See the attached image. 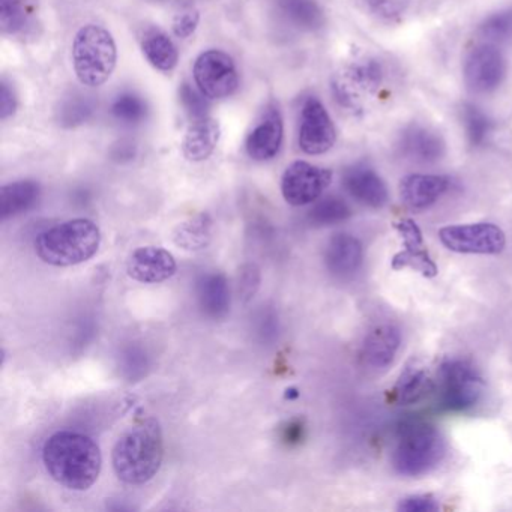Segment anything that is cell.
<instances>
[{"label":"cell","mask_w":512,"mask_h":512,"mask_svg":"<svg viewBox=\"0 0 512 512\" xmlns=\"http://www.w3.org/2000/svg\"><path fill=\"white\" fill-rule=\"evenodd\" d=\"M368 10L383 20H394L403 16L412 0H364Z\"/></svg>","instance_id":"obj_35"},{"label":"cell","mask_w":512,"mask_h":512,"mask_svg":"<svg viewBox=\"0 0 512 512\" xmlns=\"http://www.w3.org/2000/svg\"><path fill=\"white\" fill-rule=\"evenodd\" d=\"M331 182V170L313 166L307 161H295L284 172L281 193L289 205H310L325 193Z\"/></svg>","instance_id":"obj_11"},{"label":"cell","mask_w":512,"mask_h":512,"mask_svg":"<svg viewBox=\"0 0 512 512\" xmlns=\"http://www.w3.org/2000/svg\"><path fill=\"white\" fill-rule=\"evenodd\" d=\"M194 82L209 100L232 97L239 86L235 62L227 53L209 50L202 53L194 64Z\"/></svg>","instance_id":"obj_9"},{"label":"cell","mask_w":512,"mask_h":512,"mask_svg":"<svg viewBox=\"0 0 512 512\" xmlns=\"http://www.w3.org/2000/svg\"><path fill=\"white\" fill-rule=\"evenodd\" d=\"M439 239L449 251L458 254L494 256L506 247V236L493 223L458 224L439 230Z\"/></svg>","instance_id":"obj_8"},{"label":"cell","mask_w":512,"mask_h":512,"mask_svg":"<svg viewBox=\"0 0 512 512\" xmlns=\"http://www.w3.org/2000/svg\"><path fill=\"white\" fill-rule=\"evenodd\" d=\"M397 509L400 512H436L440 503L433 494H413L401 499Z\"/></svg>","instance_id":"obj_36"},{"label":"cell","mask_w":512,"mask_h":512,"mask_svg":"<svg viewBox=\"0 0 512 512\" xmlns=\"http://www.w3.org/2000/svg\"><path fill=\"white\" fill-rule=\"evenodd\" d=\"M350 215H352L350 206L340 197L332 196L316 203L308 214V220L314 226H334V224L349 220Z\"/></svg>","instance_id":"obj_29"},{"label":"cell","mask_w":512,"mask_h":512,"mask_svg":"<svg viewBox=\"0 0 512 512\" xmlns=\"http://www.w3.org/2000/svg\"><path fill=\"white\" fill-rule=\"evenodd\" d=\"M41 197V187L35 181H19L0 188V220L7 221L31 211Z\"/></svg>","instance_id":"obj_23"},{"label":"cell","mask_w":512,"mask_h":512,"mask_svg":"<svg viewBox=\"0 0 512 512\" xmlns=\"http://www.w3.org/2000/svg\"><path fill=\"white\" fill-rule=\"evenodd\" d=\"M112 115L122 124H139L145 119L146 104L133 94H122L113 101Z\"/></svg>","instance_id":"obj_33"},{"label":"cell","mask_w":512,"mask_h":512,"mask_svg":"<svg viewBox=\"0 0 512 512\" xmlns=\"http://www.w3.org/2000/svg\"><path fill=\"white\" fill-rule=\"evenodd\" d=\"M283 136L284 125L280 110L275 106L268 107L259 124L248 136L245 143L247 154L256 161L272 160L280 151Z\"/></svg>","instance_id":"obj_17"},{"label":"cell","mask_w":512,"mask_h":512,"mask_svg":"<svg viewBox=\"0 0 512 512\" xmlns=\"http://www.w3.org/2000/svg\"><path fill=\"white\" fill-rule=\"evenodd\" d=\"M337 140L334 122L322 101L308 98L302 107L299 127V148L307 155H322L331 151Z\"/></svg>","instance_id":"obj_12"},{"label":"cell","mask_w":512,"mask_h":512,"mask_svg":"<svg viewBox=\"0 0 512 512\" xmlns=\"http://www.w3.org/2000/svg\"><path fill=\"white\" fill-rule=\"evenodd\" d=\"M451 187V181L442 175L413 173L400 182V197L410 211L421 212L436 205Z\"/></svg>","instance_id":"obj_15"},{"label":"cell","mask_w":512,"mask_h":512,"mask_svg":"<svg viewBox=\"0 0 512 512\" xmlns=\"http://www.w3.org/2000/svg\"><path fill=\"white\" fill-rule=\"evenodd\" d=\"M197 302L206 316L211 319H224L230 311L229 281L220 272L202 275L196 286Z\"/></svg>","instance_id":"obj_22"},{"label":"cell","mask_w":512,"mask_h":512,"mask_svg":"<svg viewBox=\"0 0 512 512\" xmlns=\"http://www.w3.org/2000/svg\"><path fill=\"white\" fill-rule=\"evenodd\" d=\"M401 346V332L397 326L377 325L368 332L362 344V359L374 370H385L397 358Z\"/></svg>","instance_id":"obj_20"},{"label":"cell","mask_w":512,"mask_h":512,"mask_svg":"<svg viewBox=\"0 0 512 512\" xmlns=\"http://www.w3.org/2000/svg\"><path fill=\"white\" fill-rule=\"evenodd\" d=\"M163 457L160 422L155 418H146L119 437L113 448V469L125 484L142 485L157 475Z\"/></svg>","instance_id":"obj_2"},{"label":"cell","mask_w":512,"mask_h":512,"mask_svg":"<svg viewBox=\"0 0 512 512\" xmlns=\"http://www.w3.org/2000/svg\"><path fill=\"white\" fill-rule=\"evenodd\" d=\"M47 472L65 488L85 491L97 482L103 467L100 446L82 433L58 431L43 448Z\"/></svg>","instance_id":"obj_1"},{"label":"cell","mask_w":512,"mask_h":512,"mask_svg":"<svg viewBox=\"0 0 512 512\" xmlns=\"http://www.w3.org/2000/svg\"><path fill=\"white\" fill-rule=\"evenodd\" d=\"M398 148L407 160L431 164L442 160L445 142L442 136L424 125L412 124L404 128L398 140Z\"/></svg>","instance_id":"obj_18"},{"label":"cell","mask_w":512,"mask_h":512,"mask_svg":"<svg viewBox=\"0 0 512 512\" xmlns=\"http://www.w3.org/2000/svg\"><path fill=\"white\" fill-rule=\"evenodd\" d=\"M479 34L491 43L512 41V5L488 16L479 26Z\"/></svg>","instance_id":"obj_30"},{"label":"cell","mask_w":512,"mask_h":512,"mask_svg":"<svg viewBox=\"0 0 512 512\" xmlns=\"http://www.w3.org/2000/svg\"><path fill=\"white\" fill-rule=\"evenodd\" d=\"M140 46L149 64L163 73L175 70L179 62V53L169 35L158 28L143 29L140 34Z\"/></svg>","instance_id":"obj_24"},{"label":"cell","mask_w":512,"mask_h":512,"mask_svg":"<svg viewBox=\"0 0 512 512\" xmlns=\"http://www.w3.org/2000/svg\"><path fill=\"white\" fill-rule=\"evenodd\" d=\"M176 260L172 253L160 247H142L130 254L127 274L139 283H163L176 274Z\"/></svg>","instance_id":"obj_14"},{"label":"cell","mask_w":512,"mask_h":512,"mask_svg":"<svg viewBox=\"0 0 512 512\" xmlns=\"http://www.w3.org/2000/svg\"><path fill=\"white\" fill-rule=\"evenodd\" d=\"M16 109V94H14L13 89L4 82L0 85V118H10L11 115L16 113Z\"/></svg>","instance_id":"obj_39"},{"label":"cell","mask_w":512,"mask_h":512,"mask_svg":"<svg viewBox=\"0 0 512 512\" xmlns=\"http://www.w3.org/2000/svg\"><path fill=\"white\" fill-rule=\"evenodd\" d=\"M508 73L505 55L494 44L470 50L464 61V82L475 94H491L499 89Z\"/></svg>","instance_id":"obj_10"},{"label":"cell","mask_w":512,"mask_h":512,"mask_svg":"<svg viewBox=\"0 0 512 512\" xmlns=\"http://www.w3.org/2000/svg\"><path fill=\"white\" fill-rule=\"evenodd\" d=\"M221 128L215 119L200 118L193 119L187 133H185L184 142H182V152L188 161L193 163H202L208 160L220 142Z\"/></svg>","instance_id":"obj_21"},{"label":"cell","mask_w":512,"mask_h":512,"mask_svg":"<svg viewBox=\"0 0 512 512\" xmlns=\"http://www.w3.org/2000/svg\"><path fill=\"white\" fill-rule=\"evenodd\" d=\"M440 406L446 412L466 413L481 403L485 382L472 362L452 358L439 368Z\"/></svg>","instance_id":"obj_6"},{"label":"cell","mask_w":512,"mask_h":512,"mask_svg":"<svg viewBox=\"0 0 512 512\" xmlns=\"http://www.w3.org/2000/svg\"><path fill=\"white\" fill-rule=\"evenodd\" d=\"M200 23V16L197 11H185V13L178 14L173 20V34L176 37L181 38V40H185V38H190L191 35L196 32L197 26Z\"/></svg>","instance_id":"obj_37"},{"label":"cell","mask_w":512,"mask_h":512,"mask_svg":"<svg viewBox=\"0 0 512 512\" xmlns=\"http://www.w3.org/2000/svg\"><path fill=\"white\" fill-rule=\"evenodd\" d=\"M364 262L361 241L349 233L332 236L325 248V265L338 278L352 277Z\"/></svg>","instance_id":"obj_19"},{"label":"cell","mask_w":512,"mask_h":512,"mask_svg":"<svg viewBox=\"0 0 512 512\" xmlns=\"http://www.w3.org/2000/svg\"><path fill=\"white\" fill-rule=\"evenodd\" d=\"M461 116H463L464 130L470 145L473 148L484 145L493 131V121L490 116L473 104H466L461 110Z\"/></svg>","instance_id":"obj_28"},{"label":"cell","mask_w":512,"mask_h":512,"mask_svg":"<svg viewBox=\"0 0 512 512\" xmlns=\"http://www.w3.org/2000/svg\"><path fill=\"white\" fill-rule=\"evenodd\" d=\"M179 98H181L182 107L191 119L208 116L209 98L199 88H194L190 83H184L179 89Z\"/></svg>","instance_id":"obj_34"},{"label":"cell","mask_w":512,"mask_h":512,"mask_svg":"<svg viewBox=\"0 0 512 512\" xmlns=\"http://www.w3.org/2000/svg\"><path fill=\"white\" fill-rule=\"evenodd\" d=\"M118 61L113 35L103 26L86 25L73 43V64L77 79L89 88L104 85L112 76Z\"/></svg>","instance_id":"obj_5"},{"label":"cell","mask_w":512,"mask_h":512,"mask_svg":"<svg viewBox=\"0 0 512 512\" xmlns=\"http://www.w3.org/2000/svg\"><path fill=\"white\" fill-rule=\"evenodd\" d=\"M260 286L259 269L254 265H247L242 268L241 277H239V293L245 302L250 301L256 295Z\"/></svg>","instance_id":"obj_38"},{"label":"cell","mask_w":512,"mask_h":512,"mask_svg":"<svg viewBox=\"0 0 512 512\" xmlns=\"http://www.w3.org/2000/svg\"><path fill=\"white\" fill-rule=\"evenodd\" d=\"M433 380L428 376L427 370L421 365L407 364L398 376L394 386L395 400L403 406L419 403L433 391Z\"/></svg>","instance_id":"obj_25"},{"label":"cell","mask_w":512,"mask_h":512,"mask_svg":"<svg viewBox=\"0 0 512 512\" xmlns=\"http://www.w3.org/2000/svg\"><path fill=\"white\" fill-rule=\"evenodd\" d=\"M395 229H397L398 235L401 236V241H403V250L395 254L394 259H392V269H395V271L412 269V271L419 272L422 277H436V263L431 259L430 253L425 247L424 235H422V230L419 229L418 224L410 218H403V220L395 223Z\"/></svg>","instance_id":"obj_13"},{"label":"cell","mask_w":512,"mask_h":512,"mask_svg":"<svg viewBox=\"0 0 512 512\" xmlns=\"http://www.w3.org/2000/svg\"><path fill=\"white\" fill-rule=\"evenodd\" d=\"M214 221L208 214H200L179 224L173 232V242L187 251L205 250L212 241Z\"/></svg>","instance_id":"obj_26"},{"label":"cell","mask_w":512,"mask_h":512,"mask_svg":"<svg viewBox=\"0 0 512 512\" xmlns=\"http://www.w3.org/2000/svg\"><path fill=\"white\" fill-rule=\"evenodd\" d=\"M283 13L305 31H316L323 25V11L316 0H280Z\"/></svg>","instance_id":"obj_27"},{"label":"cell","mask_w":512,"mask_h":512,"mask_svg":"<svg viewBox=\"0 0 512 512\" xmlns=\"http://www.w3.org/2000/svg\"><path fill=\"white\" fill-rule=\"evenodd\" d=\"M29 13L23 0H0V26L8 34L22 32L28 25Z\"/></svg>","instance_id":"obj_32"},{"label":"cell","mask_w":512,"mask_h":512,"mask_svg":"<svg viewBox=\"0 0 512 512\" xmlns=\"http://www.w3.org/2000/svg\"><path fill=\"white\" fill-rule=\"evenodd\" d=\"M100 245V227L88 218H76L41 233L35 250L47 265L67 268L91 260Z\"/></svg>","instance_id":"obj_3"},{"label":"cell","mask_w":512,"mask_h":512,"mask_svg":"<svg viewBox=\"0 0 512 512\" xmlns=\"http://www.w3.org/2000/svg\"><path fill=\"white\" fill-rule=\"evenodd\" d=\"M343 185L352 199L371 209H380L388 203L389 193L379 173L364 164L346 169Z\"/></svg>","instance_id":"obj_16"},{"label":"cell","mask_w":512,"mask_h":512,"mask_svg":"<svg viewBox=\"0 0 512 512\" xmlns=\"http://www.w3.org/2000/svg\"><path fill=\"white\" fill-rule=\"evenodd\" d=\"M446 457V440L434 425H407L391 455L392 469L404 478H421L436 470Z\"/></svg>","instance_id":"obj_4"},{"label":"cell","mask_w":512,"mask_h":512,"mask_svg":"<svg viewBox=\"0 0 512 512\" xmlns=\"http://www.w3.org/2000/svg\"><path fill=\"white\" fill-rule=\"evenodd\" d=\"M94 112V103L83 95H71L59 110V121L64 127H76L91 118Z\"/></svg>","instance_id":"obj_31"},{"label":"cell","mask_w":512,"mask_h":512,"mask_svg":"<svg viewBox=\"0 0 512 512\" xmlns=\"http://www.w3.org/2000/svg\"><path fill=\"white\" fill-rule=\"evenodd\" d=\"M388 71L380 59L368 58L347 68L334 83V92L341 106L358 112L370 98L379 95Z\"/></svg>","instance_id":"obj_7"}]
</instances>
